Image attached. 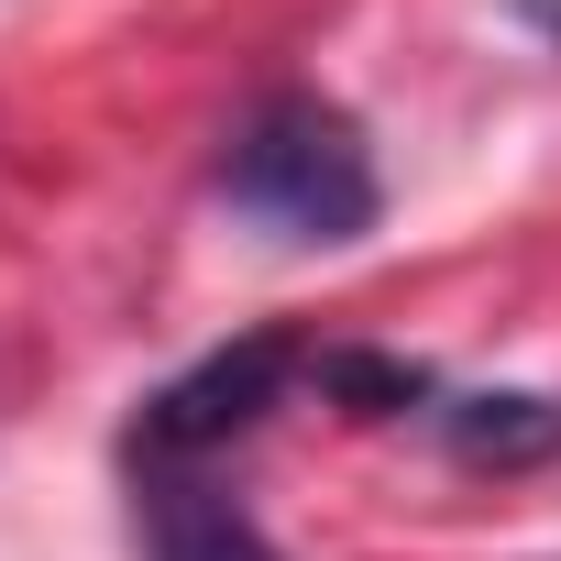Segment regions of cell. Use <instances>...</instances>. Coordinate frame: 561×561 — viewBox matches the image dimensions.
I'll list each match as a JSON object with an SVG mask.
<instances>
[{"mask_svg":"<svg viewBox=\"0 0 561 561\" xmlns=\"http://www.w3.org/2000/svg\"><path fill=\"white\" fill-rule=\"evenodd\" d=\"M451 440H462L473 462H484V451L517 462V451H550V440H561V408H550V397H473V408L451 419Z\"/></svg>","mask_w":561,"mask_h":561,"instance_id":"277c9868","label":"cell"},{"mask_svg":"<svg viewBox=\"0 0 561 561\" xmlns=\"http://www.w3.org/2000/svg\"><path fill=\"white\" fill-rule=\"evenodd\" d=\"M287 375H298V342L287 331H264V342H231V353H209L198 375H176L154 408H144V462H198V451H220V440H242L275 397H287Z\"/></svg>","mask_w":561,"mask_h":561,"instance_id":"7a4b0ae2","label":"cell"},{"mask_svg":"<svg viewBox=\"0 0 561 561\" xmlns=\"http://www.w3.org/2000/svg\"><path fill=\"white\" fill-rule=\"evenodd\" d=\"M144 550L154 561H287L242 495H220L198 462H144Z\"/></svg>","mask_w":561,"mask_h":561,"instance_id":"3957f363","label":"cell"},{"mask_svg":"<svg viewBox=\"0 0 561 561\" xmlns=\"http://www.w3.org/2000/svg\"><path fill=\"white\" fill-rule=\"evenodd\" d=\"M220 198L253 209V220H275L287 242H353V231H375V209H386L364 133H353L331 100H309V89L264 100V111L231 133Z\"/></svg>","mask_w":561,"mask_h":561,"instance_id":"6da1fadb","label":"cell"}]
</instances>
